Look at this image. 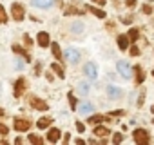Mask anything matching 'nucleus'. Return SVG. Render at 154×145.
<instances>
[{
  "label": "nucleus",
  "mask_w": 154,
  "mask_h": 145,
  "mask_svg": "<svg viewBox=\"0 0 154 145\" xmlns=\"http://www.w3.org/2000/svg\"><path fill=\"white\" fill-rule=\"evenodd\" d=\"M125 114V111H122V109H118V111H111L109 113V116H123Z\"/></svg>",
  "instance_id": "33"
},
{
  "label": "nucleus",
  "mask_w": 154,
  "mask_h": 145,
  "mask_svg": "<svg viewBox=\"0 0 154 145\" xmlns=\"http://www.w3.org/2000/svg\"><path fill=\"white\" fill-rule=\"evenodd\" d=\"M60 129H56V127H51L49 129V132H47V141H51V143H56L58 140H60Z\"/></svg>",
  "instance_id": "11"
},
{
  "label": "nucleus",
  "mask_w": 154,
  "mask_h": 145,
  "mask_svg": "<svg viewBox=\"0 0 154 145\" xmlns=\"http://www.w3.org/2000/svg\"><path fill=\"white\" fill-rule=\"evenodd\" d=\"M69 140H71V134H69V132H65V134H63V143H67Z\"/></svg>",
  "instance_id": "41"
},
{
  "label": "nucleus",
  "mask_w": 154,
  "mask_h": 145,
  "mask_svg": "<svg viewBox=\"0 0 154 145\" xmlns=\"http://www.w3.org/2000/svg\"><path fill=\"white\" fill-rule=\"evenodd\" d=\"M80 113H82V114H89V113H93V103H82Z\"/></svg>",
  "instance_id": "26"
},
{
  "label": "nucleus",
  "mask_w": 154,
  "mask_h": 145,
  "mask_svg": "<svg viewBox=\"0 0 154 145\" xmlns=\"http://www.w3.org/2000/svg\"><path fill=\"white\" fill-rule=\"evenodd\" d=\"M40 72H42V63H40V62H38V63H36V65H35V75H36V76H38V75H40Z\"/></svg>",
  "instance_id": "36"
},
{
  "label": "nucleus",
  "mask_w": 154,
  "mask_h": 145,
  "mask_svg": "<svg viewBox=\"0 0 154 145\" xmlns=\"http://www.w3.org/2000/svg\"><path fill=\"white\" fill-rule=\"evenodd\" d=\"M150 2H154V0H150Z\"/></svg>",
  "instance_id": "49"
},
{
  "label": "nucleus",
  "mask_w": 154,
  "mask_h": 145,
  "mask_svg": "<svg viewBox=\"0 0 154 145\" xmlns=\"http://www.w3.org/2000/svg\"><path fill=\"white\" fill-rule=\"evenodd\" d=\"M132 140L138 143V145H145V143H149L150 141V134L147 132V129H134L132 131Z\"/></svg>",
  "instance_id": "1"
},
{
  "label": "nucleus",
  "mask_w": 154,
  "mask_h": 145,
  "mask_svg": "<svg viewBox=\"0 0 154 145\" xmlns=\"http://www.w3.org/2000/svg\"><path fill=\"white\" fill-rule=\"evenodd\" d=\"M6 22H8V13H6L4 6L0 4V24H6Z\"/></svg>",
  "instance_id": "27"
},
{
  "label": "nucleus",
  "mask_w": 154,
  "mask_h": 145,
  "mask_svg": "<svg viewBox=\"0 0 154 145\" xmlns=\"http://www.w3.org/2000/svg\"><path fill=\"white\" fill-rule=\"evenodd\" d=\"M31 2H33V6H36V8H51L53 6V2H54V0H31Z\"/></svg>",
  "instance_id": "19"
},
{
  "label": "nucleus",
  "mask_w": 154,
  "mask_h": 145,
  "mask_svg": "<svg viewBox=\"0 0 154 145\" xmlns=\"http://www.w3.org/2000/svg\"><path fill=\"white\" fill-rule=\"evenodd\" d=\"M51 123H53V118H51V116H44V118H40V120L36 122V127H38V129H47Z\"/></svg>",
  "instance_id": "17"
},
{
  "label": "nucleus",
  "mask_w": 154,
  "mask_h": 145,
  "mask_svg": "<svg viewBox=\"0 0 154 145\" xmlns=\"http://www.w3.org/2000/svg\"><path fill=\"white\" fill-rule=\"evenodd\" d=\"M67 98H69V105H71V109L74 111L76 107H78V100L74 98V94H72V93H69V94H67Z\"/></svg>",
  "instance_id": "25"
},
{
  "label": "nucleus",
  "mask_w": 154,
  "mask_h": 145,
  "mask_svg": "<svg viewBox=\"0 0 154 145\" xmlns=\"http://www.w3.org/2000/svg\"><path fill=\"white\" fill-rule=\"evenodd\" d=\"M127 35H129V40L134 44V42L138 40V36H140V29H138V27H132V29H129V33H127Z\"/></svg>",
  "instance_id": "23"
},
{
  "label": "nucleus",
  "mask_w": 154,
  "mask_h": 145,
  "mask_svg": "<svg viewBox=\"0 0 154 145\" xmlns=\"http://www.w3.org/2000/svg\"><path fill=\"white\" fill-rule=\"evenodd\" d=\"M143 102H145V91H141L138 96V107H143Z\"/></svg>",
  "instance_id": "30"
},
{
  "label": "nucleus",
  "mask_w": 154,
  "mask_h": 145,
  "mask_svg": "<svg viewBox=\"0 0 154 145\" xmlns=\"http://www.w3.org/2000/svg\"><path fill=\"white\" fill-rule=\"evenodd\" d=\"M116 69H118V72L123 76V78H131V72H132V67H131V63L127 62V60H120L118 63H116Z\"/></svg>",
  "instance_id": "4"
},
{
  "label": "nucleus",
  "mask_w": 154,
  "mask_h": 145,
  "mask_svg": "<svg viewBox=\"0 0 154 145\" xmlns=\"http://www.w3.org/2000/svg\"><path fill=\"white\" fill-rule=\"evenodd\" d=\"M71 63H76V62H78L80 60V51H76V49H72V47H69L67 51H65V54H63Z\"/></svg>",
  "instance_id": "9"
},
{
  "label": "nucleus",
  "mask_w": 154,
  "mask_h": 145,
  "mask_svg": "<svg viewBox=\"0 0 154 145\" xmlns=\"http://www.w3.org/2000/svg\"><path fill=\"white\" fill-rule=\"evenodd\" d=\"M76 129H78V132H84L85 131V125L82 122H76Z\"/></svg>",
  "instance_id": "35"
},
{
  "label": "nucleus",
  "mask_w": 154,
  "mask_h": 145,
  "mask_svg": "<svg viewBox=\"0 0 154 145\" xmlns=\"http://www.w3.org/2000/svg\"><path fill=\"white\" fill-rule=\"evenodd\" d=\"M84 11H85V9H80V8L71 6V8H67V9H65V15H78V17H82V15H84Z\"/></svg>",
  "instance_id": "22"
},
{
  "label": "nucleus",
  "mask_w": 154,
  "mask_h": 145,
  "mask_svg": "<svg viewBox=\"0 0 154 145\" xmlns=\"http://www.w3.org/2000/svg\"><path fill=\"white\" fill-rule=\"evenodd\" d=\"M125 6L127 8H136V0H125Z\"/></svg>",
  "instance_id": "37"
},
{
  "label": "nucleus",
  "mask_w": 154,
  "mask_h": 145,
  "mask_svg": "<svg viewBox=\"0 0 154 145\" xmlns=\"http://www.w3.org/2000/svg\"><path fill=\"white\" fill-rule=\"evenodd\" d=\"M0 134H2V136L9 134V127H8V125H4V123H0Z\"/></svg>",
  "instance_id": "31"
},
{
  "label": "nucleus",
  "mask_w": 154,
  "mask_h": 145,
  "mask_svg": "<svg viewBox=\"0 0 154 145\" xmlns=\"http://www.w3.org/2000/svg\"><path fill=\"white\" fill-rule=\"evenodd\" d=\"M51 49H53V56L58 60V62H62V58H63V54H62V49H60V44H56V42H53L51 44Z\"/></svg>",
  "instance_id": "16"
},
{
  "label": "nucleus",
  "mask_w": 154,
  "mask_h": 145,
  "mask_svg": "<svg viewBox=\"0 0 154 145\" xmlns=\"http://www.w3.org/2000/svg\"><path fill=\"white\" fill-rule=\"evenodd\" d=\"M11 17H13L17 22H22V20H24L26 9H24V6H22L20 2H13V6H11Z\"/></svg>",
  "instance_id": "2"
},
{
  "label": "nucleus",
  "mask_w": 154,
  "mask_h": 145,
  "mask_svg": "<svg viewBox=\"0 0 154 145\" xmlns=\"http://www.w3.org/2000/svg\"><path fill=\"white\" fill-rule=\"evenodd\" d=\"M107 94H109L111 98H120V96H122V91H120V87L109 85V87H107Z\"/></svg>",
  "instance_id": "20"
},
{
  "label": "nucleus",
  "mask_w": 154,
  "mask_h": 145,
  "mask_svg": "<svg viewBox=\"0 0 154 145\" xmlns=\"http://www.w3.org/2000/svg\"><path fill=\"white\" fill-rule=\"evenodd\" d=\"M152 123H154V118H152Z\"/></svg>",
  "instance_id": "48"
},
{
  "label": "nucleus",
  "mask_w": 154,
  "mask_h": 145,
  "mask_svg": "<svg viewBox=\"0 0 154 145\" xmlns=\"http://www.w3.org/2000/svg\"><path fill=\"white\" fill-rule=\"evenodd\" d=\"M4 114H6V111H4V109H0V118H2Z\"/></svg>",
  "instance_id": "45"
},
{
  "label": "nucleus",
  "mask_w": 154,
  "mask_h": 145,
  "mask_svg": "<svg viewBox=\"0 0 154 145\" xmlns=\"http://www.w3.org/2000/svg\"><path fill=\"white\" fill-rule=\"evenodd\" d=\"M107 29H114V22H109L107 24Z\"/></svg>",
  "instance_id": "44"
},
{
  "label": "nucleus",
  "mask_w": 154,
  "mask_h": 145,
  "mask_svg": "<svg viewBox=\"0 0 154 145\" xmlns=\"http://www.w3.org/2000/svg\"><path fill=\"white\" fill-rule=\"evenodd\" d=\"M15 91H13V94H15V98H20L26 91H27V80L24 78V76H20L17 82H15V87H13Z\"/></svg>",
  "instance_id": "3"
},
{
  "label": "nucleus",
  "mask_w": 154,
  "mask_h": 145,
  "mask_svg": "<svg viewBox=\"0 0 154 145\" xmlns=\"http://www.w3.org/2000/svg\"><path fill=\"white\" fill-rule=\"evenodd\" d=\"M129 53H131V56H138V54H140V49H138L136 45H132V47L129 49Z\"/></svg>",
  "instance_id": "32"
},
{
  "label": "nucleus",
  "mask_w": 154,
  "mask_h": 145,
  "mask_svg": "<svg viewBox=\"0 0 154 145\" xmlns=\"http://www.w3.org/2000/svg\"><path fill=\"white\" fill-rule=\"evenodd\" d=\"M141 11H143V13H145V15H150V13H152V8H150V6H149V4H145V6H143V8H141Z\"/></svg>",
  "instance_id": "34"
},
{
  "label": "nucleus",
  "mask_w": 154,
  "mask_h": 145,
  "mask_svg": "<svg viewBox=\"0 0 154 145\" xmlns=\"http://www.w3.org/2000/svg\"><path fill=\"white\" fill-rule=\"evenodd\" d=\"M74 143H78V145H84V143H85V141H84V140H82V138H78V140H76V141H74Z\"/></svg>",
  "instance_id": "43"
},
{
  "label": "nucleus",
  "mask_w": 154,
  "mask_h": 145,
  "mask_svg": "<svg viewBox=\"0 0 154 145\" xmlns=\"http://www.w3.org/2000/svg\"><path fill=\"white\" fill-rule=\"evenodd\" d=\"M94 134H96L98 138H105V136L111 134V131H109L107 127H103V125H96V127H94Z\"/></svg>",
  "instance_id": "18"
},
{
  "label": "nucleus",
  "mask_w": 154,
  "mask_h": 145,
  "mask_svg": "<svg viewBox=\"0 0 154 145\" xmlns=\"http://www.w3.org/2000/svg\"><path fill=\"white\" fill-rule=\"evenodd\" d=\"M80 93H82V94H87V93H89V84H85V82L80 84Z\"/></svg>",
  "instance_id": "29"
},
{
  "label": "nucleus",
  "mask_w": 154,
  "mask_h": 145,
  "mask_svg": "<svg viewBox=\"0 0 154 145\" xmlns=\"http://www.w3.org/2000/svg\"><path fill=\"white\" fill-rule=\"evenodd\" d=\"M91 2H94L96 6H105V4H107V0H91Z\"/></svg>",
  "instance_id": "38"
},
{
  "label": "nucleus",
  "mask_w": 154,
  "mask_h": 145,
  "mask_svg": "<svg viewBox=\"0 0 154 145\" xmlns=\"http://www.w3.org/2000/svg\"><path fill=\"white\" fill-rule=\"evenodd\" d=\"M13 127H15V131H18V132H26V131L31 129V122H29L27 118H15V120H13Z\"/></svg>",
  "instance_id": "5"
},
{
  "label": "nucleus",
  "mask_w": 154,
  "mask_h": 145,
  "mask_svg": "<svg viewBox=\"0 0 154 145\" xmlns=\"http://www.w3.org/2000/svg\"><path fill=\"white\" fill-rule=\"evenodd\" d=\"M24 42H26V45H31V44H33L31 38H29V35H24Z\"/></svg>",
  "instance_id": "39"
},
{
  "label": "nucleus",
  "mask_w": 154,
  "mask_h": 145,
  "mask_svg": "<svg viewBox=\"0 0 154 145\" xmlns=\"http://www.w3.org/2000/svg\"><path fill=\"white\" fill-rule=\"evenodd\" d=\"M87 11H89V13H93L96 18H105V17H107L103 9H100V8H94V6H87Z\"/></svg>",
  "instance_id": "15"
},
{
  "label": "nucleus",
  "mask_w": 154,
  "mask_h": 145,
  "mask_svg": "<svg viewBox=\"0 0 154 145\" xmlns=\"http://www.w3.org/2000/svg\"><path fill=\"white\" fill-rule=\"evenodd\" d=\"M132 71H134V80H136V84H138V85H140V84H143L145 75H143L141 65H134V67H132Z\"/></svg>",
  "instance_id": "12"
},
{
  "label": "nucleus",
  "mask_w": 154,
  "mask_h": 145,
  "mask_svg": "<svg viewBox=\"0 0 154 145\" xmlns=\"http://www.w3.org/2000/svg\"><path fill=\"white\" fill-rule=\"evenodd\" d=\"M13 51H15L17 54H20L26 62H31V54H29V51H27V49H24V47H20L18 44H13Z\"/></svg>",
  "instance_id": "10"
},
{
  "label": "nucleus",
  "mask_w": 154,
  "mask_h": 145,
  "mask_svg": "<svg viewBox=\"0 0 154 145\" xmlns=\"http://www.w3.org/2000/svg\"><path fill=\"white\" fill-rule=\"evenodd\" d=\"M107 120H111V118H107L105 114H93L91 118H87V122H89V123H93V125H98V123L107 122Z\"/></svg>",
  "instance_id": "14"
},
{
  "label": "nucleus",
  "mask_w": 154,
  "mask_h": 145,
  "mask_svg": "<svg viewBox=\"0 0 154 145\" xmlns=\"http://www.w3.org/2000/svg\"><path fill=\"white\" fill-rule=\"evenodd\" d=\"M150 113H152V114H154V105H152V107H150Z\"/></svg>",
  "instance_id": "46"
},
{
  "label": "nucleus",
  "mask_w": 154,
  "mask_h": 145,
  "mask_svg": "<svg viewBox=\"0 0 154 145\" xmlns=\"http://www.w3.org/2000/svg\"><path fill=\"white\" fill-rule=\"evenodd\" d=\"M118 47H120V51H127V47H129V35H118Z\"/></svg>",
  "instance_id": "13"
},
{
  "label": "nucleus",
  "mask_w": 154,
  "mask_h": 145,
  "mask_svg": "<svg viewBox=\"0 0 154 145\" xmlns=\"http://www.w3.org/2000/svg\"><path fill=\"white\" fill-rule=\"evenodd\" d=\"M45 78H47L49 82H53V72H51V71H49V72H45Z\"/></svg>",
  "instance_id": "42"
},
{
  "label": "nucleus",
  "mask_w": 154,
  "mask_h": 145,
  "mask_svg": "<svg viewBox=\"0 0 154 145\" xmlns=\"http://www.w3.org/2000/svg\"><path fill=\"white\" fill-rule=\"evenodd\" d=\"M29 103H31V107L36 109V111H47V109H49V103H47L45 100L38 98V96H29Z\"/></svg>",
  "instance_id": "6"
},
{
  "label": "nucleus",
  "mask_w": 154,
  "mask_h": 145,
  "mask_svg": "<svg viewBox=\"0 0 154 145\" xmlns=\"http://www.w3.org/2000/svg\"><path fill=\"white\" fill-rule=\"evenodd\" d=\"M122 22H123V24H131V22H132V18H131V17H123V18H122Z\"/></svg>",
  "instance_id": "40"
},
{
  "label": "nucleus",
  "mask_w": 154,
  "mask_h": 145,
  "mask_svg": "<svg viewBox=\"0 0 154 145\" xmlns=\"http://www.w3.org/2000/svg\"><path fill=\"white\" fill-rule=\"evenodd\" d=\"M152 78H154V71H152Z\"/></svg>",
  "instance_id": "47"
},
{
  "label": "nucleus",
  "mask_w": 154,
  "mask_h": 145,
  "mask_svg": "<svg viewBox=\"0 0 154 145\" xmlns=\"http://www.w3.org/2000/svg\"><path fill=\"white\" fill-rule=\"evenodd\" d=\"M84 71H85L87 78H91V80H96V76H98V67H96V63H93V62H87V63L84 65Z\"/></svg>",
  "instance_id": "7"
},
{
  "label": "nucleus",
  "mask_w": 154,
  "mask_h": 145,
  "mask_svg": "<svg viewBox=\"0 0 154 145\" xmlns=\"http://www.w3.org/2000/svg\"><path fill=\"white\" fill-rule=\"evenodd\" d=\"M51 71H54L60 78H65V72H63V67L60 65V62H58V63H53V65H51Z\"/></svg>",
  "instance_id": "21"
},
{
  "label": "nucleus",
  "mask_w": 154,
  "mask_h": 145,
  "mask_svg": "<svg viewBox=\"0 0 154 145\" xmlns=\"http://www.w3.org/2000/svg\"><path fill=\"white\" fill-rule=\"evenodd\" d=\"M36 44H38L40 47H47V45H51L49 33H45V31H40V33H38V36H36Z\"/></svg>",
  "instance_id": "8"
},
{
  "label": "nucleus",
  "mask_w": 154,
  "mask_h": 145,
  "mask_svg": "<svg viewBox=\"0 0 154 145\" xmlns=\"http://www.w3.org/2000/svg\"><path fill=\"white\" fill-rule=\"evenodd\" d=\"M29 143H33V145H42V143H44V138H40L38 134H29Z\"/></svg>",
  "instance_id": "24"
},
{
  "label": "nucleus",
  "mask_w": 154,
  "mask_h": 145,
  "mask_svg": "<svg viewBox=\"0 0 154 145\" xmlns=\"http://www.w3.org/2000/svg\"><path fill=\"white\" fill-rule=\"evenodd\" d=\"M122 141H123V134L116 132V134L112 136V143H116V145H118V143H122Z\"/></svg>",
  "instance_id": "28"
}]
</instances>
